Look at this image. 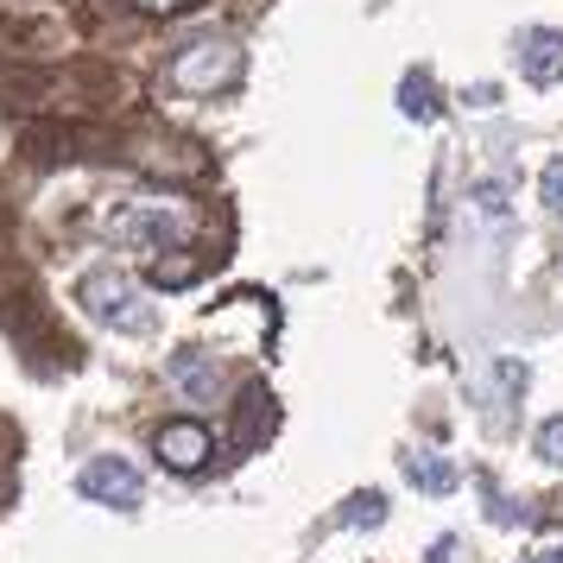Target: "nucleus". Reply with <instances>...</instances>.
I'll list each match as a JSON object with an SVG mask.
<instances>
[{
  "label": "nucleus",
  "mask_w": 563,
  "mask_h": 563,
  "mask_svg": "<svg viewBox=\"0 0 563 563\" xmlns=\"http://www.w3.org/2000/svg\"><path fill=\"white\" fill-rule=\"evenodd\" d=\"M190 222L197 216L184 203H172V197H121L102 216V234L121 241V247H140V254H165V247L190 241Z\"/></svg>",
  "instance_id": "1"
},
{
  "label": "nucleus",
  "mask_w": 563,
  "mask_h": 563,
  "mask_svg": "<svg viewBox=\"0 0 563 563\" xmlns=\"http://www.w3.org/2000/svg\"><path fill=\"white\" fill-rule=\"evenodd\" d=\"M77 298L96 323H108V330H121V335H153L158 330V310L146 305V291H140L128 273H82Z\"/></svg>",
  "instance_id": "2"
},
{
  "label": "nucleus",
  "mask_w": 563,
  "mask_h": 563,
  "mask_svg": "<svg viewBox=\"0 0 563 563\" xmlns=\"http://www.w3.org/2000/svg\"><path fill=\"white\" fill-rule=\"evenodd\" d=\"M241 70H247V52L234 38H197V45H184L172 57V89H184V96H222V89L241 82Z\"/></svg>",
  "instance_id": "3"
},
{
  "label": "nucleus",
  "mask_w": 563,
  "mask_h": 563,
  "mask_svg": "<svg viewBox=\"0 0 563 563\" xmlns=\"http://www.w3.org/2000/svg\"><path fill=\"white\" fill-rule=\"evenodd\" d=\"M82 500H96V507H114V512H133L140 500H146V482H140V468H133L128 456H96L82 462Z\"/></svg>",
  "instance_id": "4"
},
{
  "label": "nucleus",
  "mask_w": 563,
  "mask_h": 563,
  "mask_svg": "<svg viewBox=\"0 0 563 563\" xmlns=\"http://www.w3.org/2000/svg\"><path fill=\"white\" fill-rule=\"evenodd\" d=\"M165 380L178 386L190 406H216V399L229 393V374H222V361L209 355V349H172V361H165Z\"/></svg>",
  "instance_id": "5"
},
{
  "label": "nucleus",
  "mask_w": 563,
  "mask_h": 563,
  "mask_svg": "<svg viewBox=\"0 0 563 563\" xmlns=\"http://www.w3.org/2000/svg\"><path fill=\"white\" fill-rule=\"evenodd\" d=\"M153 450L172 475H203L209 456H216V437H209L203 424H190V418H172V424H158Z\"/></svg>",
  "instance_id": "6"
},
{
  "label": "nucleus",
  "mask_w": 563,
  "mask_h": 563,
  "mask_svg": "<svg viewBox=\"0 0 563 563\" xmlns=\"http://www.w3.org/2000/svg\"><path fill=\"white\" fill-rule=\"evenodd\" d=\"M512 57H519V77L532 82V89L563 82V32L558 26H526L519 45H512Z\"/></svg>",
  "instance_id": "7"
},
{
  "label": "nucleus",
  "mask_w": 563,
  "mask_h": 563,
  "mask_svg": "<svg viewBox=\"0 0 563 563\" xmlns=\"http://www.w3.org/2000/svg\"><path fill=\"white\" fill-rule=\"evenodd\" d=\"M399 468H406V482L418 487V494H431V500H443V494H456V462L437 456V450H406L399 456Z\"/></svg>",
  "instance_id": "8"
},
{
  "label": "nucleus",
  "mask_w": 563,
  "mask_h": 563,
  "mask_svg": "<svg viewBox=\"0 0 563 563\" xmlns=\"http://www.w3.org/2000/svg\"><path fill=\"white\" fill-rule=\"evenodd\" d=\"M399 114L406 121H437V89L424 70H406V82H399Z\"/></svg>",
  "instance_id": "9"
},
{
  "label": "nucleus",
  "mask_w": 563,
  "mask_h": 563,
  "mask_svg": "<svg viewBox=\"0 0 563 563\" xmlns=\"http://www.w3.org/2000/svg\"><path fill=\"white\" fill-rule=\"evenodd\" d=\"M380 519H386V494H374V487L349 494V507H342V526H355V532H374Z\"/></svg>",
  "instance_id": "10"
},
{
  "label": "nucleus",
  "mask_w": 563,
  "mask_h": 563,
  "mask_svg": "<svg viewBox=\"0 0 563 563\" xmlns=\"http://www.w3.org/2000/svg\"><path fill=\"white\" fill-rule=\"evenodd\" d=\"M532 450H538V462H544V468H563V418H544V424H538Z\"/></svg>",
  "instance_id": "11"
},
{
  "label": "nucleus",
  "mask_w": 563,
  "mask_h": 563,
  "mask_svg": "<svg viewBox=\"0 0 563 563\" xmlns=\"http://www.w3.org/2000/svg\"><path fill=\"white\" fill-rule=\"evenodd\" d=\"M538 197H544V209H551V216H563V158H551V165H544Z\"/></svg>",
  "instance_id": "12"
},
{
  "label": "nucleus",
  "mask_w": 563,
  "mask_h": 563,
  "mask_svg": "<svg viewBox=\"0 0 563 563\" xmlns=\"http://www.w3.org/2000/svg\"><path fill=\"white\" fill-rule=\"evenodd\" d=\"M462 102L468 108H500V89H494V82H475V89H462Z\"/></svg>",
  "instance_id": "13"
},
{
  "label": "nucleus",
  "mask_w": 563,
  "mask_h": 563,
  "mask_svg": "<svg viewBox=\"0 0 563 563\" xmlns=\"http://www.w3.org/2000/svg\"><path fill=\"white\" fill-rule=\"evenodd\" d=\"M456 551H462V538H437V544H431V558H424V563H462Z\"/></svg>",
  "instance_id": "14"
},
{
  "label": "nucleus",
  "mask_w": 563,
  "mask_h": 563,
  "mask_svg": "<svg viewBox=\"0 0 563 563\" xmlns=\"http://www.w3.org/2000/svg\"><path fill=\"white\" fill-rule=\"evenodd\" d=\"M140 13H178V7H190V0H133Z\"/></svg>",
  "instance_id": "15"
},
{
  "label": "nucleus",
  "mask_w": 563,
  "mask_h": 563,
  "mask_svg": "<svg viewBox=\"0 0 563 563\" xmlns=\"http://www.w3.org/2000/svg\"><path fill=\"white\" fill-rule=\"evenodd\" d=\"M526 563H563V551H538V558H526Z\"/></svg>",
  "instance_id": "16"
},
{
  "label": "nucleus",
  "mask_w": 563,
  "mask_h": 563,
  "mask_svg": "<svg viewBox=\"0 0 563 563\" xmlns=\"http://www.w3.org/2000/svg\"><path fill=\"white\" fill-rule=\"evenodd\" d=\"M0 146H7V121H0Z\"/></svg>",
  "instance_id": "17"
}]
</instances>
